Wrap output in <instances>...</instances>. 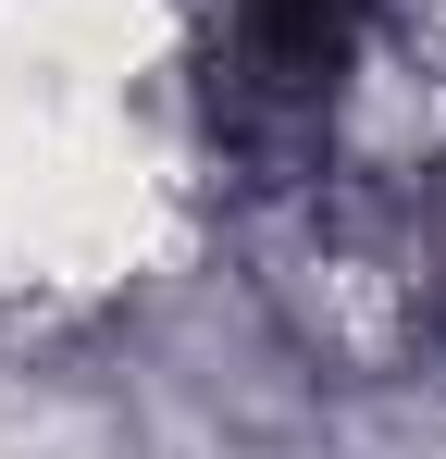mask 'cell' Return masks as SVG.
I'll return each instance as SVG.
<instances>
[{
    "instance_id": "cell-1",
    "label": "cell",
    "mask_w": 446,
    "mask_h": 459,
    "mask_svg": "<svg viewBox=\"0 0 446 459\" xmlns=\"http://www.w3.org/2000/svg\"><path fill=\"white\" fill-rule=\"evenodd\" d=\"M360 50V0H223V63H236V112H322Z\"/></svg>"
}]
</instances>
